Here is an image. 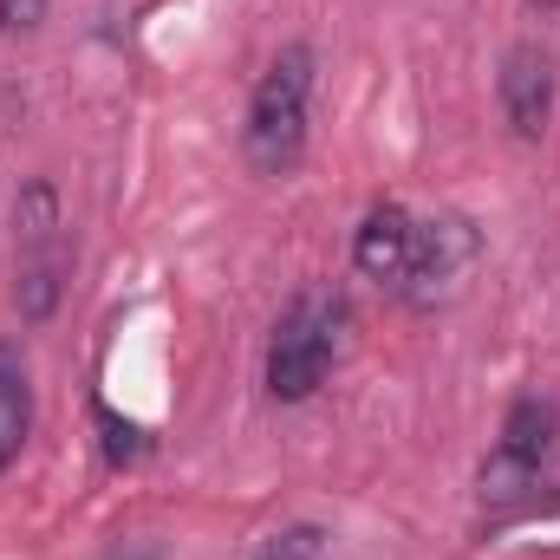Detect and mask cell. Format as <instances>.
<instances>
[{
    "label": "cell",
    "mask_w": 560,
    "mask_h": 560,
    "mask_svg": "<svg viewBox=\"0 0 560 560\" xmlns=\"http://www.w3.org/2000/svg\"><path fill=\"white\" fill-rule=\"evenodd\" d=\"M313 125V46H280L275 66L261 72L248 118H242V156L255 176H287L306 156Z\"/></svg>",
    "instance_id": "cell-1"
},
{
    "label": "cell",
    "mask_w": 560,
    "mask_h": 560,
    "mask_svg": "<svg viewBox=\"0 0 560 560\" xmlns=\"http://www.w3.org/2000/svg\"><path fill=\"white\" fill-rule=\"evenodd\" d=\"M66 268H72V248H66V209H59V189L46 176H33L13 202V306L20 319H52L59 313V293H66Z\"/></svg>",
    "instance_id": "cell-2"
},
{
    "label": "cell",
    "mask_w": 560,
    "mask_h": 560,
    "mask_svg": "<svg viewBox=\"0 0 560 560\" xmlns=\"http://www.w3.org/2000/svg\"><path fill=\"white\" fill-rule=\"evenodd\" d=\"M339 346H346V306L326 293H300L275 319V339H268V392L280 405L313 398L326 385V372L339 365Z\"/></svg>",
    "instance_id": "cell-3"
},
{
    "label": "cell",
    "mask_w": 560,
    "mask_h": 560,
    "mask_svg": "<svg viewBox=\"0 0 560 560\" xmlns=\"http://www.w3.org/2000/svg\"><path fill=\"white\" fill-rule=\"evenodd\" d=\"M555 430H560V418L548 398H515L509 405L502 436H495V456L482 463V502L489 509L528 502V489H535V476H541V463L555 450Z\"/></svg>",
    "instance_id": "cell-4"
},
{
    "label": "cell",
    "mask_w": 560,
    "mask_h": 560,
    "mask_svg": "<svg viewBox=\"0 0 560 560\" xmlns=\"http://www.w3.org/2000/svg\"><path fill=\"white\" fill-rule=\"evenodd\" d=\"M476 229L463 222V215H430L418 222V248H411V268H405V300L411 306H436V300H450L463 275L476 268Z\"/></svg>",
    "instance_id": "cell-5"
},
{
    "label": "cell",
    "mask_w": 560,
    "mask_h": 560,
    "mask_svg": "<svg viewBox=\"0 0 560 560\" xmlns=\"http://www.w3.org/2000/svg\"><path fill=\"white\" fill-rule=\"evenodd\" d=\"M502 118H509V131L522 143L548 138V118H555V59L535 39L509 46V59H502Z\"/></svg>",
    "instance_id": "cell-6"
},
{
    "label": "cell",
    "mask_w": 560,
    "mask_h": 560,
    "mask_svg": "<svg viewBox=\"0 0 560 560\" xmlns=\"http://www.w3.org/2000/svg\"><path fill=\"white\" fill-rule=\"evenodd\" d=\"M411 248H418V215H411L405 202H378V209L359 222V235H352V268L365 280L398 287L405 268H411Z\"/></svg>",
    "instance_id": "cell-7"
},
{
    "label": "cell",
    "mask_w": 560,
    "mask_h": 560,
    "mask_svg": "<svg viewBox=\"0 0 560 560\" xmlns=\"http://www.w3.org/2000/svg\"><path fill=\"white\" fill-rule=\"evenodd\" d=\"M26 436H33V385H26L20 352H13V346H0V469H13V463H20Z\"/></svg>",
    "instance_id": "cell-8"
},
{
    "label": "cell",
    "mask_w": 560,
    "mask_h": 560,
    "mask_svg": "<svg viewBox=\"0 0 560 560\" xmlns=\"http://www.w3.org/2000/svg\"><path fill=\"white\" fill-rule=\"evenodd\" d=\"M319 555H326V528L319 522H287L255 548V560H319Z\"/></svg>",
    "instance_id": "cell-9"
},
{
    "label": "cell",
    "mask_w": 560,
    "mask_h": 560,
    "mask_svg": "<svg viewBox=\"0 0 560 560\" xmlns=\"http://www.w3.org/2000/svg\"><path fill=\"white\" fill-rule=\"evenodd\" d=\"M98 430H105V463H112V469H125V463H138L143 450H150V436H143V423L118 418L112 405H98Z\"/></svg>",
    "instance_id": "cell-10"
},
{
    "label": "cell",
    "mask_w": 560,
    "mask_h": 560,
    "mask_svg": "<svg viewBox=\"0 0 560 560\" xmlns=\"http://www.w3.org/2000/svg\"><path fill=\"white\" fill-rule=\"evenodd\" d=\"M46 20V0H0V33H33Z\"/></svg>",
    "instance_id": "cell-11"
},
{
    "label": "cell",
    "mask_w": 560,
    "mask_h": 560,
    "mask_svg": "<svg viewBox=\"0 0 560 560\" xmlns=\"http://www.w3.org/2000/svg\"><path fill=\"white\" fill-rule=\"evenodd\" d=\"M112 560H156V548H138V555H112Z\"/></svg>",
    "instance_id": "cell-12"
},
{
    "label": "cell",
    "mask_w": 560,
    "mask_h": 560,
    "mask_svg": "<svg viewBox=\"0 0 560 560\" xmlns=\"http://www.w3.org/2000/svg\"><path fill=\"white\" fill-rule=\"evenodd\" d=\"M528 7H541V13H555V7H560V0H528Z\"/></svg>",
    "instance_id": "cell-13"
}]
</instances>
